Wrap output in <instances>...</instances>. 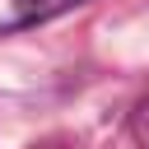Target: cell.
I'll list each match as a JSON object with an SVG mask.
<instances>
[{
  "label": "cell",
  "mask_w": 149,
  "mask_h": 149,
  "mask_svg": "<svg viewBox=\"0 0 149 149\" xmlns=\"http://www.w3.org/2000/svg\"><path fill=\"white\" fill-rule=\"evenodd\" d=\"M79 5H88V0H0V33H19V28L47 23V19H61Z\"/></svg>",
  "instance_id": "obj_1"
},
{
  "label": "cell",
  "mask_w": 149,
  "mask_h": 149,
  "mask_svg": "<svg viewBox=\"0 0 149 149\" xmlns=\"http://www.w3.org/2000/svg\"><path fill=\"white\" fill-rule=\"evenodd\" d=\"M130 140H135V149H149V88L140 93V102L130 112Z\"/></svg>",
  "instance_id": "obj_2"
}]
</instances>
